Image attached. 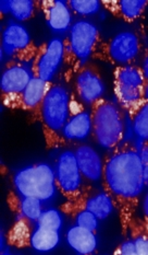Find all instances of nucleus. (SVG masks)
Returning a JSON list of instances; mask_svg holds the SVG:
<instances>
[{
    "label": "nucleus",
    "mask_w": 148,
    "mask_h": 255,
    "mask_svg": "<svg viewBox=\"0 0 148 255\" xmlns=\"http://www.w3.org/2000/svg\"><path fill=\"white\" fill-rule=\"evenodd\" d=\"M73 151L84 179L90 182L101 181L103 162L99 153L89 145L78 146Z\"/></svg>",
    "instance_id": "obj_17"
},
{
    "label": "nucleus",
    "mask_w": 148,
    "mask_h": 255,
    "mask_svg": "<svg viewBox=\"0 0 148 255\" xmlns=\"http://www.w3.org/2000/svg\"><path fill=\"white\" fill-rule=\"evenodd\" d=\"M52 84L53 82L44 81L33 77V79L23 91L12 98L4 100L2 103L5 108L25 111V112L34 114L41 107L43 100L45 99Z\"/></svg>",
    "instance_id": "obj_14"
},
{
    "label": "nucleus",
    "mask_w": 148,
    "mask_h": 255,
    "mask_svg": "<svg viewBox=\"0 0 148 255\" xmlns=\"http://www.w3.org/2000/svg\"><path fill=\"white\" fill-rule=\"evenodd\" d=\"M31 64L13 59L8 60V63L4 65L0 79L1 101L19 94L30 84L34 77Z\"/></svg>",
    "instance_id": "obj_13"
},
{
    "label": "nucleus",
    "mask_w": 148,
    "mask_h": 255,
    "mask_svg": "<svg viewBox=\"0 0 148 255\" xmlns=\"http://www.w3.org/2000/svg\"><path fill=\"white\" fill-rule=\"evenodd\" d=\"M36 1L33 0H2L0 10L3 14L10 13L18 21H27L35 14Z\"/></svg>",
    "instance_id": "obj_22"
},
{
    "label": "nucleus",
    "mask_w": 148,
    "mask_h": 255,
    "mask_svg": "<svg viewBox=\"0 0 148 255\" xmlns=\"http://www.w3.org/2000/svg\"><path fill=\"white\" fill-rule=\"evenodd\" d=\"M7 203L9 208L16 216V218H26L37 223L42 213L44 212V202L38 198L21 196L20 194L9 192L7 196Z\"/></svg>",
    "instance_id": "obj_19"
},
{
    "label": "nucleus",
    "mask_w": 148,
    "mask_h": 255,
    "mask_svg": "<svg viewBox=\"0 0 148 255\" xmlns=\"http://www.w3.org/2000/svg\"><path fill=\"white\" fill-rule=\"evenodd\" d=\"M92 134V116L91 111H87L79 105L78 110L73 109L67 124L61 131V146L67 142L85 140Z\"/></svg>",
    "instance_id": "obj_16"
},
{
    "label": "nucleus",
    "mask_w": 148,
    "mask_h": 255,
    "mask_svg": "<svg viewBox=\"0 0 148 255\" xmlns=\"http://www.w3.org/2000/svg\"><path fill=\"white\" fill-rule=\"evenodd\" d=\"M62 216H61V210L54 209V208H49L45 209L42 213L40 219L37 220V225L44 227V228L51 229L60 231L62 227Z\"/></svg>",
    "instance_id": "obj_27"
},
{
    "label": "nucleus",
    "mask_w": 148,
    "mask_h": 255,
    "mask_svg": "<svg viewBox=\"0 0 148 255\" xmlns=\"http://www.w3.org/2000/svg\"><path fill=\"white\" fill-rule=\"evenodd\" d=\"M63 40L59 37L50 38L38 46L34 59L31 64L32 73L35 78L53 82L54 76L63 64Z\"/></svg>",
    "instance_id": "obj_10"
},
{
    "label": "nucleus",
    "mask_w": 148,
    "mask_h": 255,
    "mask_svg": "<svg viewBox=\"0 0 148 255\" xmlns=\"http://www.w3.org/2000/svg\"><path fill=\"white\" fill-rule=\"evenodd\" d=\"M100 40L99 30L93 22L80 20L72 24L68 36L63 40V65L67 81L89 63Z\"/></svg>",
    "instance_id": "obj_3"
},
{
    "label": "nucleus",
    "mask_w": 148,
    "mask_h": 255,
    "mask_svg": "<svg viewBox=\"0 0 148 255\" xmlns=\"http://www.w3.org/2000/svg\"><path fill=\"white\" fill-rule=\"evenodd\" d=\"M101 5L116 18L132 23L144 15L148 0H101Z\"/></svg>",
    "instance_id": "obj_18"
},
{
    "label": "nucleus",
    "mask_w": 148,
    "mask_h": 255,
    "mask_svg": "<svg viewBox=\"0 0 148 255\" xmlns=\"http://www.w3.org/2000/svg\"><path fill=\"white\" fill-rule=\"evenodd\" d=\"M54 176L58 192L67 201L78 197L83 191V175L80 171L74 151L65 150L59 154L54 164Z\"/></svg>",
    "instance_id": "obj_9"
},
{
    "label": "nucleus",
    "mask_w": 148,
    "mask_h": 255,
    "mask_svg": "<svg viewBox=\"0 0 148 255\" xmlns=\"http://www.w3.org/2000/svg\"><path fill=\"white\" fill-rule=\"evenodd\" d=\"M122 108L101 98L91 107L92 134L100 147L112 150L124 139L125 121Z\"/></svg>",
    "instance_id": "obj_4"
},
{
    "label": "nucleus",
    "mask_w": 148,
    "mask_h": 255,
    "mask_svg": "<svg viewBox=\"0 0 148 255\" xmlns=\"http://www.w3.org/2000/svg\"><path fill=\"white\" fill-rule=\"evenodd\" d=\"M70 217L73 218L76 226L83 227V228L89 229L93 232L97 231L98 221H99V219H98L93 213L87 212V210H80V212L73 213Z\"/></svg>",
    "instance_id": "obj_28"
},
{
    "label": "nucleus",
    "mask_w": 148,
    "mask_h": 255,
    "mask_svg": "<svg viewBox=\"0 0 148 255\" xmlns=\"http://www.w3.org/2000/svg\"><path fill=\"white\" fill-rule=\"evenodd\" d=\"M74 90L79 101L92 107L97 100L103 98L105 84L97 66L87 63L74 76Z\"/></svg>",
    "instance_id": "obj_12"
},
{
    "label": "nucleus",
    "mask_w": 148,
    "mask_h": 255,
    "mask_svg": "<svg viewBox=\"0 0 148 255\" xmlns=\"http://www.w3.org/2000/svg\"><path fill=\"white\" fill-rule=\"evenodd\" d=\"M14 191L21 196L38 198L46 203L56 195L54 169L46 162H38L18 170L12 177Z\"/></svg>",
    "instance_id": "obj_5"
},
{
    "label": "nucleus",
    "mask_w": 148,
    "mask_h": 255,
    "mask_svg": "<svg viewBox=\"0 0 148 255\" xmlns=\"http://www.w3.org/2000/svg\"><path fill=\"white\" fill-rule=\"evenodd\" d=\"M72 113V99L62 84H52L32 118L40 122L48 148L61 146V131Z\"/></svg>",
    "instance_id": "obj_2"
},
{
    "label": "nucleus",
    "mask_w": 148,
    "mask_h": 255,
    "mask_svg": "<svg viewBox=\"0 0 148 255\" xmlns=\"http://www.w3.org/2000/svg\"><path fill=\"white\" fill-rule=\"evenodd\" d=\"M36 7L40 9L47 25L54 33H65L71 29L72 14L67 1L61 0H42L36 1Z\"/></svg>",
    "instance_id": "obj_15"
},
{
    "label": "nucleus",
    "mask_w": 148,
    "mask_h": 255,
    "mask_svg": "<svg viewBox=\"0 0 148 255\" xmlns=\"http://www.w3.org/2000/svg\"><path fill=\"white\" fill-rule=\"evenodd\" d=\"M145 96H146V100H148V81H147V86H146V93H145Z\"/></svg>",
    "instance_id": "obj_33"
},
{
    "label": "nucleus",
    "mask_w": 148,
    "mask_h": 255,
    "mask_svg": "<svg viewBox=\"0 0 148 255\" xmlns=\"http://www.w3.org/2000/svg\"><path fill=\"white\" fill-rule=\"evenodd\" d=\"M147 79L141 66H119L113 70V91L117 101L128 115L132 114L146 100Z\"/></svg>",
    "instance_id": "obj_6"
},
{
    "label": "nucleus",
    "mask_w": 148,
    "mask_h": 255,
    "mask_svg": "<svg viewBox=\"0 0 148 255\" xmlns=\"http://www.w3.org/2000/svg\"><path fill=\"white\" fill-rule=\"evenodd\" d=\"M36 225L37 223L26 218H16L7 236L9 245L19 249L31 247V238Z\"/></svg>",
    "instance_id": "obj_21"
},
{
    "label": "nucleus",
    "mask_w": 148,
    "mask_h": 255,
    "mask_svg": "<svg viewBox=\"0 0 148 255\" xmlns=\"http://www.w3.org/2000/svg\"><path fill=\"white\" fill-rule=\"evenodd\" d=\"M38 46L33 42L29 30L19 23L11 21L4 26L1 36L2 56L9 60H20L24 63H32Z\"/></svg>",
    "instance_id": "obj_8"
},
{
    "label": "nucleus",
    "mask_w": 148,
    "mask_h": 255,
    "mask_svg": "<svg viewBox=\"0 0 148 255\" xmlns=\"http://www.w3.org/2000/svg\"><path fill=\"white\" fill-rule=\"evenodd\" d=\"M132 122L134 135L140 141H148V100L142 103L134 112L129 115Z\"/></svg>",
    "instance_id": "obj_25"
},
{
    "label": "nucleus",
    "mask_w": 148,
    "mask_h": 255,
    "mask_svg": "<svg viewBox=\"0 0 148 255\" xmlns=\"http://www.w3.org/2000/svg\"><path fill=\"white\" fill-rule=\"evenodd\" d=\"M141 68H142V70H143L145 78H146L147 81H148V48L145 51L144 58H143V64H142Z\"/></svg>",
    "instance_id": "obj_31"
},
{
    "label": "nucleus",
    "mask_w": 148,
    "mask_h": 255,
    "mask_svg": "<svg viewBox=\"0 0 148 255\" xmlns=\"http://www.w3.org/2000/svg\"><path fill=\"white\" fill-rule=\"evenodd\" d=\"M67 2L72 12L84 16L97 13L102 7L99 0H70Z\"/></svg>",
    "instance_id": "obj_26"
},
{
    "label": "nucleus",
    "mask_w": 148,
    "mask_h": 255,
    "mask_svg": "<svg viewBox=\"0 0 148 255\" xmlns=\"http://www.w3.org/2000/svg\"><path fill=\"white\" fill-rule=\"evenodd\" d=\"M141 51L142 42L139 35L132 31H123L106 41L101 38L92 58L119 67L134 64Z\"/></svg>",
    "instance_id": "obj_7"
},
{
    "label": "nucleus",
    "mask_w": 148,
    "mask_h": 255,
    "mask_svg": "<svg viewBox=\"0 0 148 255\" xmlns=\"http://www.w3.org/2000/svg\"><path fill=\"white\" fill-rule=\"evenodd\" d=\"M143 214H144V219L148 223V192L143 201Z\"/></svg>",
    "instance_id": "obj_32"
},
{
    "label": "nucleus",
    "mask_w": 148,
    "mask_h": 255,
    "mask_svg": "<svg viewBox=\"0 0 148 255\" xmlns=\"http://www.w3.org/2000/svg\"><path fill=\"white\" fill-rule=\"evenodd\" d=\"M113 254L117 255H138L136 254V248L132 239L122 242L116 250L113 251Z\"/></svg>",
    "instance_id": "obj_30"
},
{
    "label": "nucleus",
    "mask_w": 148,
    "mask_h": 255,
    "mask_svg": "<svg viewBox=\"0 0 148 255\" xmlns=\"http://www.w3.org/2000/svg\"><path fill=\"white\" fill-rule=\"evenodd\" d=\"M101 183L102 190L118 210L122 235L127 237L129 225L135 217L146 187L139 146L132 141H123L112 149L103 161Z\"/></svg>",
    "instance_id": "obj_1"
},
{
    "label": "nucleus",
    "mask_w": 148,
    "mask_h": 255,
    "mask_svg": "<svg viewBox=\"0 0 148 255\" xmlns=\"http://www.w3.org/2000/svg\"><path fill=\"white\" fill-rule=\"evenodd\" d=\"M68 245L73 249L75 252L80 254H92L97 249V237L96 232H93L83 227L74 225L68 230L65 235Z\"/></svg>",
    "instance_id": "obj_20"
},
{
    "label": "nucleus",
    "mask_w": 148,
    "mask_h": 255,
    "mask_svg": "<svg viewBox=\"0 0 148 255\" xmlns=\"http://www.w3.org/2000/svg\"><path fill=\"white\" fill-rule=\"evenodd\" d=\"M139 151L142 160V165H143L145 186L148 187V141H140Z\"/></svg>",
    "instance_id": "obj_29"
},
{
    "label": "nucleus",
    "mask_w": 148,
    "mask_h": 255,
    "mask_svg": "<svg viewBox=\"0 0 148 255\" xmlns=\"http://www.w3.org/2000/svg\"><path fill=\"white\" fill-rule=\"evenodd\" d=\"M114 209V205L110 196L105 191L97 192L95 188L84 185L83 191L78 197L71 201H65L60 205V210L62 214L71 216L80 210H87L94 214L96 217L102 220L111 215Z\"/></svg>",
    "instance_id": "obj_11"
},
{
    "label": "nucleus",
    "mask_w": 148,
    "mask_h": 255,
    "mask_svg": "<svg viewBox=\"0 0 148 255\" xmlns=\"http://www.w3.org/2000/svg\"><path fill=\"white\" fill-rule=\"evenodd\" d=\"M60 242L59 231L36 225L31 238V248L38 252H48L56 249Z\"/></svg>",
    "instance_id": "obj_23"
},
{
    "label": "nucleus",
    "mask_w": 148,
    "mask_h": 255,
    "mask_svg": "<svg viewBox=\"0 0 148 255\" xmlns=\"http://www.w3.org/2000/svg\"><path fill=\"white\" fill-rule=\"evenodd\" d=\"M128 235L132 239L138 255H148V223L143 218L134 217L129 225Z\"/></svg>",
    "instance_id": "obj_24"
}]
</instances>
